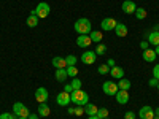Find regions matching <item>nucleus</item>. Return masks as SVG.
Here are the masks:
<instances>
[{"mask_svg": "<svg viewBox=\"0 0 159 119\" xmlns=\"http://www.w3.org/2000/svg\"><path fill=\"white\" fill-rule=\"evenodd\" d=\"M70 100L73 103H76L78 107H86V105L89 103V95L86 94L84 90L78 89V90H73L72 94H70Z\"/></svg>", "mask_w": 159, "mask_h": 119, "instance_id": "1", "label": "nucleus"}, {"mask_svg": "<svg viewBox=\"0 0 159 119\" xmlns=\"http://www.w3.org/2000/svg\"><path fill=\"white\" fill-rule=\"evenodd\" d=\"M73 29H75V32L80 33V35H89V33H91V21H89L88 18H80V19L75 22Z\"/></svg>", "mask_w": 159, "mask_h": 119, "instance_id": "2", "label": "nucleus"}, {"mask_svg": "<svg viewBox=\"0 0 159 119\" xmlns=\"http://www.w3.org/2000/svg\"><path fill=\"white\" fill-rule=\"evenodd\" d=\"M49 11H51V8H49V5H48L46 2L38 3V5H37V8L34 10V13L37 15V18H38V19H45V18L49 15Z\"/></svg>", "mask_w": 159, "mask_h": 119, "instance_id": "3", "label": "nucleus"}, {"mask_svg": "<svg viewBox=\"0 0 159 119\" xmlns=\"http://www.w3.org/2000/svg\"><path fill=\"white\" fill-rule=\"evenodd\" d=\"M13 113H15L18 117H29V110L25 108V105L21 103V102H16L15 105H13Z\"/></svg>", "mask_w": 159, "mask_h": 119, "instance_id": "4", "label": "nucleus"}, {"mask_svg": "<svg viewBox=\"0 0 159 119\" xmlns=\"http://www.w3.org/2000/svg\"><path fill=\"white\" fill-rule=\"evenodd\" d=\"M102 90H103L107 95H115L116 92H118V84L113 83V81H105V83L102 84Z\"/></svg>", "mask_w": 159, "mask_h": 119, "instance_id": "5", "label": "nucleus"}, {"mask_svg": "<svg viewBox=\"0 0 159 119\" xmlns=\"http://www.w3.org/2000/svg\"><path fill=\"white\" fill-rule=\"evenodd\" d=\"M56 102H57L59 107H69V103L72 102L70 100V94H69V92H65V90H62L61 94H57Z\"/></svg>", "mask_w": 159, "mask_h": 119, "instance_id": "6", "label": "nucleus"}, {"mask_svg": "<svg viewBox=\"0 0 159 119\" xmlns=\"http://www.w3.org/2000/svg\"><path fill=\"white\" fill-rule=\"evenodd\" d=\"M116 24H118V21H116V19H113V18H105V19H102V22H100L102 30H105V32H108V30H115Z\"/></svg>", "mask_w": 159, "mask_h": 119, "instance_id": "7", "label": "nucleus"}, {"mask_svg": "<svg viewBox=\"0 0 159 119\" xmlns=\"http://www.w3.org/2000/svg\"><path fill=\"white\" fill-rule=\"evenodd\" d=\"M96 57H97V54L94 51H84L81 54V62L86 64V65H92L96 62Z\"/></svg>", "mask_w": 159, "mask_h": 119, "instance_id": "8", "label": "nucleus"}, {"mask_svg": "<svg viewBox=\"0 0 159 119\" xmlns=\"http://www.w3.org/2000/svg\"><path fill=\"white\" fill-rule=\"evenodd\" d=\"M139 116H140V119H153L154 117V110L151 107H148V105H145V107L140 108Z\"/></svg>", "mask_w": 159, "mask_h": 119, "instance_id": "9", "label": "nucleus"}, {"mask_svg": "<svg viewBox=\"0 0 159 119\" xmlns=\"http://www.w3.org/2000/svg\"><path fill=\"white\" fill-rule=\"evenodd\" d=\"M115 99L119 105H126L129 102V90H121V89H118V92L115 94Z\"/></svg>", "mask_w": 159, "mask_h": 119, "instance_id": "10", "label": "nucleus"}, {"mask_svg": "<svg viewBox=\"0 0 159 119\" xmlns=\"http://www.w3.org/2000/svg\"><path fill=\"white\" fill-rule=\"evenodd\" d=\"M35 100L38 103H46V100H48V90L45 87H38L35 90Z\"/></svg>", "mask_w": 159, "mask_h": 119, "instance_id": "11", "label": "nucleus"}, {"mask_svg": "<svg viewBox=\"0 0 159 119\" xmlns=\"http://www.w3.org/2000/svg\"><path fill=\"white\" fill-rule=\"evenodd\" d=\"M91 43H92V40L89 35H78V38H76V45L80 48H88Z\"/></svg>", "mask_w": 159, "mask_h": 119, "instance_id": "12", "label": "nucleus"}, {"mask_svg": "<svg viewBox=\"0 0 159 119\" xmlns=\"http://www.w3.org/2000/svg\"><path fill=\"white\" fill-rule=\"evenodd\" d=\"M135 10H137V5L132 2V0H126L123 3V11L126 15H132V13H135Z\"/></svg>", "mask_w": 159, "mask_h": 119, "instance_id": "13", "label": "nucleus"}, {"mask_svg": "<svg viewBox=\"0 0 159 119\" xmlns=\"http://www.w3.org/2000/svg\"><path fill=\"white\" fill-rule=\"evenodd\" d=\"M37 111H38L37 114H38V116H42V117H46V116H49V114H51V110H49V107H48L46 103H40Z\"/></svg>", "mask_w": 159, "mask_h": 119, "instance_id": "14", "label": "nucleus"}, {"mask_svg": "<svg viewBox=\"0 0 159 119\" xmlns=\"http://www.w3.org/2000/svg\"><path fill=\"white\" fill-rule=\"evenodd\" d=\"M52 67H54V68H67L65 57H54V59H52Z\"/></svg>", "mask_w": 159, "mask_h": 119, "instance_id": "15", "label": "nucleus"}, {"mask_svg": "<svg viewBox=\"0 0 159 119\" xmlns=\"http://www.w3.org/2000/svg\"><path fill=\"white\" fill-rule=\"evenodd\" d=\"M147 42L150 45H153V46H159V32L154 30V32L148 33V40H147Z\"/></svg>", "mask_w": 159, "mask_h": 119, "instance_id": "16", "label": "nucleus"}, {"mask_svg": "<svg viewBox=\"0 0 159 119\" xmlns=\"http://www.w3.org/2000/svg\"><path fill=\"white\" fill-rule=\"evenodd\" d=\"M54 76H56V79L59 83H62V81H65L67 79V68H56V73H54Z\"/></svg>", "mask_w": 159, "mask_h": 119, "instance_id": "17", "label": "nucleus"}, {"mask_svg": "<svg viewBox=\"0 0 159 119\" xmlns=\"http://www.w3.org/2000/svg\"><path fill=\"white\" fill-rule=\"evenodd\" d=\"M115 32H116V35L118 37H126L127 35V27H126V24H121V22H118L116 24V27H115Z\"/></svg>", "mask_w": 159, "mask_h": 119, "instance_id": "18", "label": "nucleus"}, {"mask_svg": "<svg viewBox=\"0 0 159 119\" xmlns=\"http://www.w3.org/2000/svg\"><path fill=\"white\" fill-rule=\"evenodd\" d=\"M143 60H147V62H153V60H156V52H154V49H145L143 51Z\"/></svg>", "mask_w": 159, "mask_h": 119, "instance_id": "19", "label": "nucleus"}, {"mask_svg": "<svg viewBox=\"0 0 159 119\" xmlns=\"http://www.w3.org/2000/svg\"><path fill=\"white\" fill-rule=\"evenodd\" d=\"M110 75L113 76V78H118V79H121V78H124V70L121 68V67H111L110 68Z\"/></svg>", "mask_w": 159, "mask_h": 119, "instance_id": "20", "label": "nucleus"}, {"mask_svg": "<svg viewBox=\"0 0 159 119\" xmlns=\"http://www.w3.org/2000/svg\"><path fill=\"white\" fill-rule=\"evenodd\" d=\"M38 21H40V19L37 18V15L32 11L30 15H29V18H27V21H25V24H27L29 27H37V25H38Z\"/></svg>", "mask_w": 159, "mask_h": 119, "instance_id": "21", "label": "nucleus"}, {"mask_svg": "<svg viewBox=\"0 0 159 119\" xmlns=\"http://www.w3.org/2000/svg\"><path fill=\"white\" fill-rule=\"evenodd\" d=\"M97 111H99V108L96 107L94 103H88L86 107H84V113H88L89 116H96V114H97Z\"/></svg>", "mask_w": 159, "mask_h": 119, "instance_id": "22", "label": "nucleus"}, {"mask_svg": "<svg viewBox=\"0 0 159 119\" xmlns=\"http://www.w3.org/2000/svg\"><path fill=\"white\" fill-rule=\"evenodd\" d=\"M89 37H91V40L94 43H100L102 42V32H99V30H91V33H89Z\"/></svg>", "mask_w": 159, "mask_h": 119, "instance_id": "23", "label": "nucleus"}, {"mask_svg": "<svg viewBox=\"0 0 159 119\" xmlns=\"http://www.w3.org/2000/svg\"><path fill=\"white\" fill-rule=\"evenodd\" d=\"M118 89H121V90H129L130 89V81L126 78H121L119 79V83H118Z\"/></svg>", "mask_w": 159, "mask_h": 119, "instance_id": "24", "label": "nucleus"}, {"mask_svg": "<svg viewBox=\"0 0 159 119\" xmlns=\"http://www.w3.org/2000/svg\"><path fill=\"white\" fill-rule=\"evenodd\" d=\"M147 15H148V13H147V10H145V8H137L135 10L137 19H145V18H147Z\"/></svg>", "mask_w": 159, "mask_h": 119, "instance_id": "25", "label": "nucleus"}, {"mask_svg": "<svg viewBox=\"0 0 159 119\" xmlns=\"http://www.w3.org/2000/svg\"><path fill=\"white\" fill-rule=\"evenodd\" d=\"M97 73H100V75H107V73H110V67H108L107 64H102V65H99Z\"/></svg>", "mask_w": 159, "mask_h": 119, "instance_id": "26", "label": "nucleus"}, {"mask_svg": "<svg viewBox=\"0 0 159 119\" xmlns=\"http://www.w3.org/2000/svg\"><path fill=\"white\" fill-rule=\"evenodd\" d=\"M70 84H72L73 90H78V89H81V86H83V83H81V79H80V78H73V81H72Z\"/></svg>", "mask_w": 159, "mask_h": 119, "instance_id": "27", "label": "nucleus"}, {"mask_svg": "<svg viewBox=\"0 0 159 119\" xmlns=\"http://www.w3.org/2000/svg\"><path fill=\"white\" fill-rule=\"evenodd\" d=\"M65 62H67V67H70V65H75V64L78 62V57L73 56V54H70V56L65 57Z\"/></svg>", "mask_w": 159, "mask_h": 119, "instance_id": "28", "label": "nucleus"}, {"mask_svg": "<svg viewBox=\"0 0 159 119\" xmlns=\"http://www.w3.org/2000/svg\"><path fill=\"white\" fill-rule=\"evenodd\" d=\"M105 51H107V46H105V45H102V43H99L94 52H96L97 56H103V54H105Z\"/></svg>", "mask_w": 159, "mask_h": 119, "instance_id": "29", "label": "nucleus"}, {"mask_svg": "<svg viewBox=\"0 0 159 119\" xmlns=\"http://www.w3.org/2000/svg\"><path fill=\"white\" fill-rule=\"evenodd\" d=\"M67 75H69V76H72V78H76L78 70H76L75 65H70V67H67Z\"/></svg>", "mask_w": 159, "mask_h": 119, "instance_id": "30", "label": "nucleus"}, {"mask_svg": "<svg viewBox=\"0 0 159 119\" xmlns=\"http://www.w3.org/2000/svg\"><path fill=\"white\" fill-rule=\"evenodd\" d=\"M97 117H99V119L108 117V110H107V108H99V111H97Z\"/></svg>", "mask_w": 159, "mask_h": 119, "instance_id": "31", "label": "nucleus"}, {"mask_svg": "<svg viewBox=\"0 0 159 119\" xmlns=\"http://www.w3.org/2000/svg\"><path fill=\"white\" fill-rule=\"evenodd\" d=\"M0 119H16L13 113H2L0 114Z\"/></svg>", "mask_w": 159, "mask_h": 119, "instance_id": "32", "label": "nucleus"}, {"mask_svg": "<svg viewBox=\"0 0 159 119\" xmlns=\"http://www.w3.org/2000/svg\"><path fill=\"white\" fill-rule=\"evenodd\" d=\"M153 78H156L157 81H159V64H156L154 68H153Z\"/></svg>", "mask_w": 159, "mask_h": 119, "instance_id": "33", "label": "nucleus"}, {"mask_svg": "<svg viewBox=\"0 0 159 119\" xmlns=\"http://www.w3.org/2000/svg\"><path fill=\"white\" fill-rule=\"evenodd\" d=\"M75 114H76V116H81V114H84V108H83V107H78V108H75Z\"/></svg>", "mask_w": 159, "mask_h": 119, "instance_id": "34", "label": "nucleus"}, {"mask_svg": "<svg viewBox=\"0 0 159 119\" xmlns=\"http://www.w3.org/2000/svg\"><path fill=\"white\" fill-rule=\"evenodd\" d=\"M124 119H135V114L132 113V111H127V113L124 114Z\"/></svg>", "mask_w": 159, "mask_h": 119, "instance_id": "35", "label": "nucleus"}, {"mask_svg": "<svg viewBox=\"0 0 159 119\" xmlns=\"http://www.w3.org/2000/svg\"><path fill=\"white\" fill-rule=\"evenodd\" d=\"M64 90H65V92H69V94H72V92H73V87H72V84L64 86Z\"/></svg>", "mask_w": 159, "mask_h": 119, "instance_id": "36", "label": "nucleus"}, {"mask_svg": "<svg viewBox=\"0 0 159 119\" xmlns=\"http://www.w3.org/2000/svg\"><path fill=\"white\" fill-rule=\"evenodd\" d=\"M148 45H150V43L147 42V40H145V42H142V43H140V48L145 51V49H148Z\"/></svg>", "mask_w": 159, "mask_h": 119, "instance_id": "37", "label": "nucleus"}, {"mask_svg": "<svg viewBox=\"0 0 159 119\" xmlns=\"http://www.w3.org/2000/svg\"><path fill=\"white\" fill-rule=\"evenodd\" d=\"M150 86H151V87H156V86H157V79H156V78H151V79H150Z\"/></svg>", "mask_w": 159, "mask_h": 119, "instance_id": "38", "label": "nucleus"}, {"mask_svg": "<svg viewBox=\"0 0 159 119\" xmlns=\"http://www.w3.org/2000/svg\"><path fill=\"white\" fill-rule=\"evenodd\" d=\"M107 65H108V67L111 68V67H115V60L113 59H108V62H107Z\"/></svg>", "mask_w": 159, "mask_h": 119, "instance_id": "39", "label": "nucleus"}, {"mask_svg": "<svg viewBox=\"0 0 159 119\" xmlns=\"http://www.w3.org/2000/svg\"><path fill=\"white\" fill-rule=\"evenodd\" d=\"M38 117H40L38 114H29V117H27V119H38Z\"/></svg>", "mask_w": 159, "mask_h": 119, "instance_id": "40", "label": "nucleus"}, {"mask_svg": "<svg viewBox=\"0 0 159 119\" xmlns=\"http://www.w3.org/2000/svg\"><path fill=\"white\" fill-rule=\"evenodd\" d=\"M67 113H69V114H75V108H69Z\"/></svg>", "mask_w": 159, "mask_h": 119, "instance_id": "41", "label": "nucleus"}, {"mask_svg": "<svg viewBox=\"0 0 159 119\" xmlns=\"http://www.w3.org/2000/svg\"><path fill=\"white\" fill-rule=\"evenodd\" d=\"M154 52H156V56H159V46H156V49H154Z\"/></svg>", "mask_w": 159, "mask_h": 119, "instance_id": "42", "label": "nucleus"}, {"mask_svg": "<svg viewBox=\"0 0 159 119\" xmlns=\"http://www.w3.org/2000/svg\"><path fill=\"white\" fill-rule=\"evenodd\" d=\"M154 116H159V108H156V110H154Z\"/></svg>", "mask_w": 159, "mask_h": 119, "instance_id": "43", "label": "nucleus"}, {"mask_svg": "<svg viewBox=\"0 0 159 119\" xmlns=\"http://www.w3.org/2000/svg\"><path fill=\"white\" fill-rule=\"evenodd\" d=\"M88 119H99V117H97V114H96V116H89Z\"/></svg>", "mask_w": 159, "mask_h": 119, "instance_id": "44", "label": "nucleus"}, {"mask_svg": "<svg viewBox=\"0 0 159 119\" xmlns=\"http://www.w3.org/2000/svg\"><path fill=\"white\" fill-rule=\"evenodd\" d=\"M16 119H27V117H16Z\"/></svg>", "mask_w": 159, "mask_h": 119, "instance_id": "45", "label": "nucleus"}, {"mask_svg": "<svg viewBox=\"0 0 159 119\" xmlns=\"http://www.w3.org/2000/svg\"><path fill=\"white\" fill-rule=\"evenodd\" d=\"M156 87H157V90H159V81H157V86H156Z\"/></svg>", "mask_w": 159, "mask_h": 119, "instance_id": "46", "label": "nucleus"}, {"mask_svg": "<svg viewBox=\"0 0 159 119\" xmlns=\"http://www.w3.org/2000/svg\"><path fill=\"white\" fill-rule=\"evenodd\" d=\"M153 119H159V116H154V117H153Z\"/></svg>", "mask_w": 159, "mask_h": 119, "instance_id": "47", "label": "nucleus"}, {"mask_svg": "<svg viewBox=\"0 0 159 119\" xmlns=\"http://www.w3.org/2000/svg\"><path fill=\"white\" fill-rule=\"evenodd\" d=\"M103 119H108V117H103Z\"/></svg>", "mask_w": 159, "mask_h": 119, "instance_id": "48", "label": "nucleus"}]
</instances>
